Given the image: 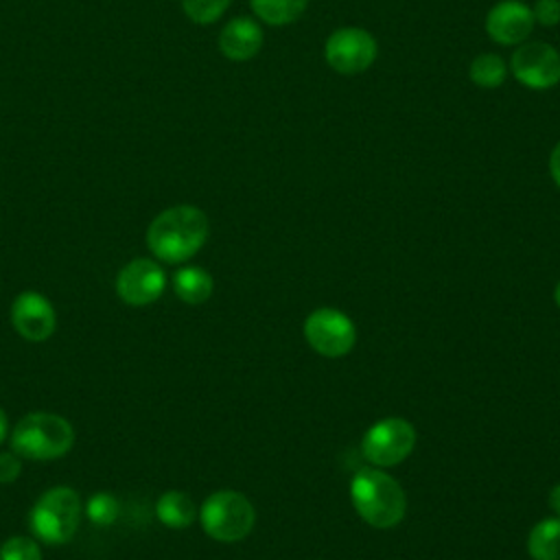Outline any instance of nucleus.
I'll list each match as a JSON object with an SVG mask.
<instances>
[{"label":"nucleus","instance_id":"nucleus-1","mask_svg":"<svg viewBox=\"0 0 560 560\" xmlns=\"http://www.w3.org/2000/svg\"><path fill=\"white\" fill-rule=\"evenodd\" d=\"M210 232L208 217L197 206H173L160 212L149 230L147 245L164 262H184L206 243Z\"/></svg>","mask_w":560,"mask_h":560},{"label":"nucleus","instance_id":"nucleus-2","mask_svg":"<svg viewBox=\"0 0 560 560\" xmlns=\"http://www.w3.org/2000/svg\"><path fill=\"white\" fill-rule=\"evenodd\" d=\"M350 499L359 516L378 529L398 525L407 510V499L400 483L376 466L361 468L352 477Z\"/></svg>","mask_w":560,"mask_h":560},{"label":"nucleus","instance_id":"nucleus-3","mask_svg":"<svg viewBox=\"0 0 560 560\" xmlns=\"http://www.w3.org/2000/svg\"><path fill=\"white\" fill-rule=\"evenodd\" d=\"M72 424L50 411H31L22 416L11 433V446L26 459H55L72 448Z\"/></svg>","mask_w":560,"mask_h":560},{"label":"nucleus","instance_id":"nucleus-4","mask_svg":"<svg viewBox=\"0 0 560 560\" xmlns=\"http://www.w3.org/2000/svg\"><path fill=\"white\" fill-rule=\"evenodd\" d=\"M83 503L77 490L68 486H57L46 490L28 514V527L35 538L48 545L68 542L81 523Z\"/></svg>","mask_w":560,"mask_h":560},{"label":"nucleus","instance_id":"nucleus-5","mask_svg":"<svg viewBox=\"0 0 560 560\" xmlns=\"http://www.w3.org/2000/svg\"><path fill=\"white\" fill-rule=\"evenodd\" d=\"M199 518L203 532L210 538L221 542H236L252 532L256 512L245 494L234 490H219L203 501Z\"/></svg>","mask_w":560,"mask_h":560},{"label":"nucleus","instance_id":"nucleus-6","mask_svg":"<svg viewBox=\"0 0 560 560\" xmlns=\"http://www.w3.org/2000/svg\"><path fill=\"white\" fill-rule=\"evenodd\" d=\"M416 446V431L405 418H383L374 422L361 442L363 457L376 468L396 466L411 455Z\"/></svg>","mask_w":560,"mask_h":560},{"label":"nucleus","instance_id":"nucleus-7","mask_svg":"<svg viewBox=\"0 0 560 560\" xmlns=\"http://www.w3.org/2000/svg\"><path fill=\"white\" fill-rule=\"evenodd\" d=\"M376 39L359 26H343L328 35L324 46L326 63L339 74L365 72L376 59Z\"/></svg>","mask_w":560,"mask_h":560},{"label":"nucleus","instance_id":"nucleus-8","mask_svg":"<svg viewBox=\"0 0 560 560\" xmlns=\"http://www.w3.org/2000/svg\"><path fill=\"white\" fill-rule=\"evenodd\" d=\"M304 337L315 352L335 359L348 354L354 348L357 328L346 313L324 306L306 317Z\"/></svg>","mask_w":560,"mask_h":560},{"label":"nucleus","instance_id":"nucleus-9","mask_svg":"<svg viewBox=\"0 0 560 560\" xmlns=\"http://www.w3.org/2000/svg\"><path fill=\"white\" fill-rule=\"evenodd\" d=\"M510 70L529 90H549L560 83V52L547 42H527L512 52Z\"/></svg>","mask_w":560,"mask_h":560},{"label":"nucleus","instance_id":"nucleus-10","mask_svg":"<svg viewBox=\"0 0 560 560\" xmlns=\"http://www.w3.org/2000/svg\"><path fill=\"white\" fill-rule=\"evenodd\" d=\"M166 289L164 269L151 258H133L116 276V293L129 306H147Z\"/></svg>","mask_w":560,"mask_h":560},{"label":"nucleus","instance_id":"nucleus-11","mask_svg":"<svg viewBox=\"0 0 560 560\" xmlns=\"http://www.w3.org/2000/svg\"><path fill=\"white\" fill-rule=\"evenodd\" d=\"M11 324L26 341H44L55 332L57 315L48 298L37 291H22L11 304Z\"/></svg>","mask_w":560,"mask_h":560},{"label":"nucleus","instance_id":"nucleus-12","mask_svg":"<svg viewBox=\"0 0 560 560\" xmlns=\"http://www.w3.org/2000/svg\"><path fill=\"white\" fill-rule=\"evenodd\" d=\"M534 28V13L521 0H501L486 15V31L501 46L523 44Z\"/></svg>","mask_w":560,"mask_h":560},{"label":"nucleus","instance_id":"nucleus-13","mask_svg":"<svg viewBox=\"0 0 560 560\" xmlns=\"http://www.w3.org/2000/svg\"><path fill=\"white\" fill-rule=\"evenodd\" d=\"M262 46V28L256 20L238 15L230 20L219 33V50L232 61H247L258 55Z\"/></svg>","mask_w":560,"mask_h":560},{"label":"nucleus","instance_id":"nucleus-14","mask_svg":"<svg viewBox=\"0 0 560 560\" xmlns=\"http://www.w3.org/2000/svg\"><path fill=\"white\" fill-rule=\"evenodd\" d=\"M212 276L201 267H182L173 276V289L186 304H201L212 295Z\"/></svg>","mask_w":560,"mask_h":560},{"label":"nucleus","instance_id":"nucleus-15","mask_svg":"<svg viewBox=\"0 0 560 560\" xmlns=\"http://www.w3.org/2000/svg\"><path fill=\"white\" fill-rule=\"evenodd\" d=\"M155 514H158V518H160L166 527L182 529V527H188V525L195 521L197 510H195L192 499H190L186 492L168 490V492H164V494L158 499V503H155Z\"/></svg>","mask_w":560,"mask_h":560},{"label":"nucleus","instance_id":"nucleus-16","mask_svg":"<svg viewBox=\"0 0 560 560\" xmlns=\"http://www.w3.org/2000/svg\"><path fill=\"white\" fill-rule=\"evenodd\" d=\"M527 551L534 560H560V518L536 523L527 536Z\"/></svg>","mask_w":560,"mask_h":560},{"label":"nucleus","instance_id":"nucleus-17","mask_svg":"<svg viewBox=\"0 0 560 560\" xmlns=\"http://www.w3.org/2000/svg\"><path fill=\"white\" fill-rule=\"evenodd\" d=\"M256 18L271 26H284L295 22L308 7V0H249Z\"/></svg>","mask_w":560,"mask_h":560},{"label":"nucleus","instance_id":"nucleus-18","mask_svg":"<svg viewBox=\"0 0 560 560\" xmlns=\"http://www.w3.org/2000/svg\"><path fill=\"white\" fill-rule=\"evenodd\" d=\"M468 74H470V81L479 88H486V90H492V88H499L505 77H508V66L505 61L494 55V52H481L472 59L470 68H468Z\"/></svg>","mask_w":560,"mask_h":560},{"label":"nucleus","instance_id":"nucleus-19","mask_svg":"<svg viewBox=\"0 0 560 560\" xmlns=\"http://www.w3.org/2000/svg\"><path fill=\"white\" fill-rule=\"evenodd\" d=\"M120 503L112 492H96L88 499L85 514L94 525H112L118 518Z\"/></svg>","mask_w":560,"mask_h":560},{"label":"nucleus","instance_id":"nucleus-20","mask_svg":"<svg viewBox=\"0 0 560 560\" xmlns=\"http://www.w3.org/2000/svg\"><path fill=\"white\" fill-rule=\"evenodd\" d=\"M182 7L192 22L212 24L225 13L230 0H182Z\"/></svg>","mask_w":560,"mask_h":560},{"label":"nucleus","instance_id":"nucleus-21","mask_svg":"<svg viewBox=\"0 0 560 560\" xmlns=\"http://www.w3.org/2000/svg\"><path fill=\"white\" fill-rule=\"evenodd\" d=\"M0 560H42V551L35 538L11 536L0 545Z\"/></svg>","mask_w":560,"mask_h":560},{"label":"nucleus","instance_id":"nucleus-22","mask_svg":"<svg viewBox=\"0 0 560 560\" xmlns=\"http://www.w3.org/2000/svg\"><path fill=\"white\" fill-rule=\"evenodd\" d=\"M532 13L534 22L542 26H556L560 22V0H536Z\"/></svg>","mask_w":560,"mask_h":560},{"label":"nucleus","instance_id":"nucleus-23","mask_svg":"<svg viewBox=\"0 0 560 560\" xmlns=\"http://www.w3.org/2000/svg\"><path fill=\"white\" fill-rule=\"evenodd\" d=\"M22 472L20 455L13 453H0V483H13Z\"/></svg>","mask_w":560,"mask_h":560},{"label":"nucleus","instance_id":"nucleus-24","mask_svg":"<svg viewBox=\"0 0 560 560\" xmlns=\"http://www.w3.org/2000/svg\"><path fill=\"white\" fill-rule=\"evenodd\" d=\"M549 171H551L553 182H556L558 188H560V142L553 147V151H551V155H549Z\"/></svg>","mask_w":560,"mask_h":560},{"label":"nucleus","instance_id":"nucleus-25","mask_svg":"<svg viewBox=\"0 0 560 560\" xmlns=\"http://www.w3.org/2000/svg\"><path fill=\"white\" fill-rule=\"evenodd\" d=\"M549 505H551V510L560 516V483H556V486L551 488V492H549Z\"/></svg>","mask_w":560,"mask_h":560},{"label":"nucleus","instance_id":"nucleus-26","mask_svg":"<svg viewBox=\"0 0 560 560\" xmlns=\"http://www.w3.org/2000/svg\"><path fill=\"white\" fill-rule=\"evenodd\" d=\"M7 429H9V422H7L4 411L0 409V442H2V440H4V435H7Z\"/></svg>","mask_w":560,"mask_h":560},{"label":"nucleus","instance_id":"nucleus-27","mask_svg":"<svg viewBox=\"0 0 560 560\" xmlns=\"http://www.w3.org/2000/svg\"><path fill=\"white\" fill-rule=\"evenodd\" d=\"M553 298H556V304L560 306V282L556 284V291H553Z\"/></svg>","mask_w":560,"mask_h":560}]
</instances>
